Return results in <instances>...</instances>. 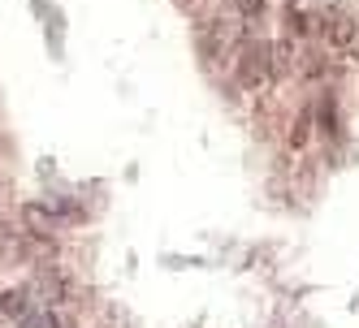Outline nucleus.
<instances>
[{
	"label": "nucleus",
	"instance_id": "f257e3e1",
	"mask_svg": "<svg viewBox=\"0 0 359 328\" xmlns=\"http://www.w3.org/2000/svg\"><path fill=\"white\" fill-rule=\"evenodd\" d=\"M238 43H243V27L234 17H208L199 27V52L208 61H221L225 52H234Z\"/></svg>",
	"mask_w": 359,
	"mask_h": 328
},
{
	"label": "nucleus",
	"instance_id": "1a4fd4ad",
	"mask_svg": "<svg viewBox=\"0 0 359 328\" xmlns=\"http://www.w3.org/2000/svg\"><path fill=\"white\" fill-rule=\"evenodd\" d=\"M234 5H238L243 17H260L264 13V0H234Z\"/></svg>",
	"mask_w": 359,
	"mask_h": 328
},
{
	"label": "nucleus",
	"instance_id": "f03ea898",
	"mask_svg": "<svg viewBox=\"0 0 359 328\" xmlns=\"http://www.w3.org/2000/svg\"><path fill=\"white\" fill-rule=\"evenodd\" d=\"M269 78H273V69H269V43L247 39L243 52H238V83H243L247 91H260Z\"/></svg>",
	"mask_w": 359,
	"mask_h": 328
},
{
	"label": "nucleus",
	"instance_id": "7ed1b4c3",
	"mask_svg": "<svg viewBox=\"0 0 359 328\" xmlns=\"http://www.w3.org/2000/svg\"><path fill=\"white\" fill-rule=\"evenodd\" d=\"M325 39L338 48V52H355V22L342 13V9H333L325 17Z\"/></svg>",
	"mask_w": 359,
	"mask_h": 328
},
{
	"label": "nucleus",
	"instance_id": "9d476101",
	"mask_svg": "<svg viewBox=\"0 0 359 328\" xmlns=\"http://www.w3.org/2000/svg\"><path fill=\"white\" fill-rule=\"evenodd\" d=\"M35 328H61V324H57V315H53V311H43V315L35 320Z\"/></svg>",
	"mask_w": 359,
	"mask_h": 328
},
{
	"label": "nucleus",
	"instance_id": "20e7f679",
	"mask_svg": "<svg viewBox=\"0 0 359 328\" xmlns=\"http://www.w3.org/2000/svg\"><path fill=\"white\" fill-rule=\"evenodd\" d=\"M316 117H320V130H325L329 138H338V134H342V125H338V99H333V95H325V99H320Z\"/></svg>",
	"mask_w": 359,
	"mask_h": 328
},
{
	"label": "nucleus",
	"instance_id": "423d86ee",
	"mask_svg": "<svg viewBox=\"0 0 359 328\" xmlns=\"http://www.w3.org/2000/svg\"><path fill=\"white\" fill-rule=\"evenodd\" d=\"M0 315H27V290H5L0 294Z\"/></svg>",
	"mask_w": 359,
	"mask_h": 328
},
{
	"label": "nucleus",
	"instance_id": "6e6552de",
	"mask_svg": "<svg viewBox=\"0 0 359 328\" xmlns=\"http://www.w3.org/2000/svg\"><path fill=\"white\" fill-rule=\"evenodd\" d=\"M307 130H312V117L303 113V117L294 121V134H290V147H303V143H307Z\"/></svg>",
	"mask_w": 359,
	"mask_h": 328
},
{
	"label": "nucleus",
	"instance_id": "0eeeda50",
	"mask_svg": "<svg viewBox=\"0 0 359 328\" xmlns=\"http://www.w3.org/2000/svg\"><path fill=\"white\" fill-rule=\"evenodd\" d=\"M35 294L48 298V302H57V298H61V276H57V272H39V276H35Z\"/></svg>",
	"mask_w": 359,
	"mask_h": 328
},
{
	"label": "nucleus",
	"instance_id": "9b49d317",
	"mask_svg": "<svg viewBox=\"0 0 359 328\" xmlns=\"http://www.w3.org/2000/svg\"><path fill=\"white\" fill-rule=\"evenodd\" d=\"M9 234V224H5V216H0V238H5Z\"/></svg>",
	"mask_w": 359,
	"mask_h": 328
},
{
	"label": "nucleus",
	"instance_id": "39448f33",
	"mask_svg": "<svg viewBox=\"0 0 359 328\" xmlns=\"http://www.w3.org/2000/svg\"><path fill=\"white\" fill-rule=\"evenodd\" d=\"M22 220H27L31 234H39V238H48V229H53V216H48V208H39V204H27V208H22Z\"/></svg>",
	"mask_w": 359,
	"mask_h": 328
}]
</instances>
